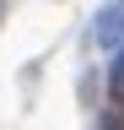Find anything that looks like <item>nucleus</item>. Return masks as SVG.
Instances as JSON below:
<instances>
[{
	"instance_id": "39448f33",
	"label": "nucleus",
	"mask_w": 124,
	"mask_h": 130,
	"mask_svg": "<svg viewBox=\"0 0 124 130\" xmlns=\"http://www.w3.org/2000/svg\"><path fill=\"white\" fill-rule=\"evenodd\" d=\"M119 114H124V103H119Z\"/></svg>"
},
{
	"instance_id": "20e7f679",
	"label": "nucleus",
	"mask_w": 124,
	"mask_h": 130,
	"mask_svg": "<svg viewBox=\"0 0 124 130\" xmlns=\"http://www.w3.org/2000/svg\"><path fill=\"white\" fill-rule=\"evenodd\" d=\"M0 11H6V0H0Z\"/></svg>"
},
{
	"instance_id": "f257e3e1",
	"label": "nucleus",
	"mask_w": 124,
	"mask_h": 130,
	"mask_svg": "<svg viewBox=\"0 0 124 130\" xmlns=\"http://www.w3.org/2000/svg\"><path fill=\"white\" fill-rule=\"evenodd\" d=\"M119 32H124V0L103 6V16H97V43H108V49H113V43H119Z\"/></svg>"
},
{
	"instance_id": "f03ea898",
	"label": "nucleus",
	"mask_w": 124,
	"mask_h": 130,
	"mask_svg": "<svg viewBox=\"0 0 124 130\" xmlns=\"http://www.w3.org/2000/svg\"><path fill=\"white\" fill-rule=\"evenodd\" d=\"M108 98L124 103V38L113 43V60H108Z\"/></svg>"
},
{
	"instance_id": "7ed1b4c3",
	"label": "nucleus",
	"mask_w": 124,
	"mask_h": 130,
	"mask_svg": "<svg viewBox=\"0 0 124 130\" xmlns=\"http://www.w3.org/2000/svg\"><path fill=\"white\" fill-rule=\"evenodd\" d=\"M97 130H124V114H119V103H113V108L97 119Z\"/></svg>"
}]
</instances>
